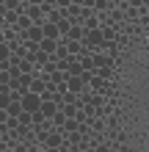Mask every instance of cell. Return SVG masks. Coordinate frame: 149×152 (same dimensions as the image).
<instances>
[{
    "mask_svg": "<svg viewBox=\"0 0 149 152\" xmlns=\"http://www.w3.org/2000/svg\"><path fill=\"white\" fill-rule=\"evenodd\" d=\"M58 47H61V39H44V42H41V50L50 53V56H55Z\"/></svg>",
    "mask_w": 149,
    "mask_h": 152,
    "instance_id": "52a82bcc",
    "label": "cell"
},
{
    "mask_svg": "<svg viewBox=\"0 0 149 152\" xmlns=\"http://www.w3.org/2000/svg\"><path fill=\"white\" fill-rule=\"evenodd\" d=\"M58 28H61V36H69V31H72V20H66V17H64V20L58 22Z\"/></svg>",
    "mask_w": 149,
    "mask_h": 152,
    "instance_id": "30bf717a",
    "label": "cell"
},
{
    "mask_svg": "<svg viewBox=\"0 0 149 152\" xmlns=\"http://www.w3.org/2000/svg\"><path fill=\"white\" fill-rule=\"evenodd\" d=\"M31 28H33V20H31L28 14H20V22L14 25V31H17V33H22V31H31Z\"/></svg>",
    "mask_w": 149,
    "mask_h": 152,
    "instance_id": "8992f818",
    "label": "cell"
},
{
    "mask_svg": "<svg viewBox=\"0 0 149 152\" xmlns=\"http://www.w3.org/2000/svg\"><path fill=\"white\" fill-rule=\"evenodd\" d=\"M135 17H138V8L130 6V8H127V20H135Z\"/></svg>",
    "mask_w": 149,
    "mask_h": 152,
    "instance_id": "9a60e30c",
    "label": "cell"
},
{
    "mask_svg": "<svg viewBox=\"0 0 149 152\" xmlns=\"http://www.w3.org/2000/svg\"><path fill=\"white\" fill-rule=\"evenodd\" d=\"M94 64H97V69L100 66H108L110 64V56H94Z\"/></svg>",
    "mask_w": 149,
    "mask_h": 152,
    "instance_id": "8fae6325",
    "label": "cell"
},
{
    "mask_svg": "<svg viewBox=\"0 0 149 152\" xmlns=\"http://www.w3.org/2000/svg\"><path fill=\"white\" fill-rule=\"evenodd\" d=\"M17 22H20V11H3V25L11 28V25H17Z\"/></svg>",
    "mask_w": 149,
    "mask_h": 152,
    "instance_id": "9c48e42d",
    "label": "cell"
},
{
    "mask_svg": "<svg viewBox=\"0 0 149 152\" xmlns=\"http://www.w3.org/2000/svg\"><path fill=\"white\" fill-rule=\"evenodd\" d=\"M66 141L69 144H77V141H80V133H66Z\"/></svg>",
    "mask_w": 149,
    "mask_h": 152,
    "instance_id": "5bb4252c",
    "label": "cell"
},
{
    "mask_svg": "<svg viewBox=\"0 0 149 152\" xmlns=\"http://www.w3.org/2000/svg\"><path fill=\"white\" fill-rule=\"evenodd\" d=\"M44 39H64V36H61L58 22H47V25H44Z\"/></svg>",
    "mask_w": 149,
    "mask_h": 152,
    "instance_id": "5b68a950",
    "label": "cell"
},
{
    "mask_svg": "<svg viewBox=\"0 0 149 152\" xmlns=\"http://www.w3.org/2000/svg\"><path fill=\"white\" fill-rule=\"evenodd\" d=\"M41 105H44V100H41V94H25L22 97V108L25 111H31V113H36V111H41Z\"/></svg>",
    "mask_w": 149,
    "mask_h": 152,
    "instance_id": "6da1fadb",
    "label": "cell"
},
{
    "mask_svg": "<svg viewBox=\"0 0 149 152\" xmlns=\"http://www.w3.org/2000/svg\"><path fill=\"white\" fill-rule=\"evenodd\" d=\"M22 111H25V108H22V100H14V102L6 108V113H8V116H14V119H20V113H22Z\"/></svg>",
    "mask_w": 149,
    "mask_h": 152,
    "instance_id": "ba28073f",
    "label": "cell"
},
{
    "mask_svg": "<svg viewBox=\"0 0 149 152\" xmlns=\"http://www.w3.org/2000/svg\"><path fill=\"white\" fill-rule=\"evenodd\" d=\"M66 88H69V91H75V94H86V83H83V77H69Z\"/></svg>",
    "mask_w": 149,
    "mask_h": 152,
    "instance_id": "277c9868",
    "label": "cell"
},
{
    "mask_svg": "<svg viewBox=\"0 0 149 152\" xmlns=\"http://www.w3.org/2000/svg\"><path fill=\"white\" fill-rule=\"evenodd\" d=\"M33 152H47V149H44V147H36V149H33Z\"/></svg>",
    "mask_w": 149,
    "mask_h": 152,
    "instance_id": "e0dca14e",
    "label": "cell"
},
{
    "mask_svg": "<svg viewBox=\"0 0 149 152\" xmlns=\"http://www.w3.org/2000/svg\"><path fill=\"white\" fill-rule=\"evenodd\" d=\"M64 122H66V113H64V111H58V113H55V119H52V124H55V127H64Z\"/></svg>",
    "mask_w": 149,
    "mask_h": 152,
    "instance_id": "4fadbf2b",
    "label": "cell"
},
{
    "mask_svg": "<svg viewBox=\"0 0 149 152\" xmlns=\"http://www.w3.org/2000/svg\"><path fill=\"white\" fill-rule=\"evenodd\" d=\"M61 111V105L58 102H52V100H44V105H41V113H44V119H55V113Z\"/></svg>",
    "mask_w": 149,
    "mask_h": 152,
    "instance_id": "3957f363",
    "label": "cell"
},
{
    "mask_svg": "<svg viewBox=\"0 0 149 152\" xmlns=\"http://www.w3.org/2000/svg\"><path fill=\"white\" fill-rule=\"evenodd\" d=\"M25 42H44V28H41V25H33V28L25 33Z\"/></svg>",
    "mask_w": 149,
    "mask_h": 152,
    "instance_id": "7a4b0ae2",
    "label": "cell"
},
{
    "mask_svg": "<svg viewBox=\"0 0 149 152\" xmlns=\"http://www.w3.org/2000/svg\"><path fill=\"white\" fill-rule=\"evenodd\" d=\"M102 33H105V42H113V39H116V31L108 28V25H102Z\"/></svg>",
    "mask_w": 149,
    "mask_h": 152,
    "instance_id": "7c38bea8",
    "label": "cell"
},
{
    "mask_svg": "<svg viewBox=\"0 0 149 152\" xmlns=\"http://www.w3.org/2000/svg\"><path fill=\"white\" fill-rule=\"evenodd\" d=\"M130 6H133V8H138V6H141V0H130Z\"/></svg>",
    "mask_w": 149,
    "mask_h": 152,
    "instance_id": "2e32d148",
    "label": "cell"
}]
</instances>
